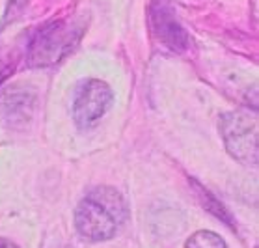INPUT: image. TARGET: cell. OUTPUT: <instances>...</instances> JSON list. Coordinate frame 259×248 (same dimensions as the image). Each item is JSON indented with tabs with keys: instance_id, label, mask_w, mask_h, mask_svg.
I'll return each mask as SVG.
<instances>
[{
	"instance_id": "6da1fadb",
	"label": "cell",
	"mask_w": 259,
	"mask_h": 248,
	"mask_svg": "<svg viewBox=\"0 0 259 248\" xmlns=\"http://www.w3.org/2000/svg\"><path fill=\"white\" fill-rule=\"evenodd\" d=\"M129 219L127 201L112 187L92 189L75 209L77 233L88 242L112 239Z\"/></svg>"
},
{
	"instance_id": "8992f818",
	"label": "cell",
	"mask_w": 259,
	"mask_h": 248,
	"mask_svg": "<svg viewBox=\"0 0 259 248\" xmlns=\"http://www.w3.org/2000/svg\"><path fill=\"white\" fill-rule=\"evenodd\" d=\"M32 114V97L19 92H8L4 95V116L10 119V123L26 121Z\"/></svg>"
},
{
	"instance_id": "5b68a950",
	"label": "cell",
	"mask_w": 259,
	"mask_h": 248,
	"mask_svg": "<svg viewBox=\"0 0 259 248\" xmlns=\"http://www.w3.org/2000/svg\"><path fill=\"white\" fill-rule=\"evenodd\" d=\"M149 21H151V30H153L155 37L164 47H168L174 53H183L189 47V34L177 23L171 8L164 0H155L153 2L151 12H149Z\"/></svg>"
},
{
	"instance_id": "7a4b0ae2",
	"label": "cell",
	"mask_w": 259,
	"mask_h": 248,
	"mask_svg": "<svg viewBox=\"0 0 259 248\" xmlns=\"http://www.w3.org/2000/svg\"><path fill=\"white\" fill-rule=\"evenodd\" d=\"M84 26L71 19L51 21L37 30L28 47L30 67H51L67 56L82 37Z\"/></svg>"
},
{
	"instance_id": "52a82bcc",
	"label": "cell",
	"mask_w": 259,
	"mask_h": 248,
	"mask_svg": "<svg viewBox=\"0 0 259 248\" xmlns=\"http://www.w3.org/2000/svg\"><path fill=\"white\" fill-rule=\"evenodd\" d=\"M185 248H228L226 241L214 231H196L194 235H190L185 242Z\"/></svg>"
},
{
	"instance_id": "277c9868",
	"label": "cell",
	"mask_w": 259,
	"mask_h": 248,
	"mask_svg": "<svg viewBox=\"0 0 259 248\" xmlns=\"http://www.w3.org/2000/svg\"><path fill=\"white\" fill-rule=\"evenodd\" d=\"M114 94L103 80L90 78L78 84L73 99V119L80 129H92L110 110Z\"/></svg>"
},
{
	"instance_id": "ba28073f",
	"label": "cell",
	"mask_w": 259,
	"mask_h": 248,
	"mask_svg": "<svg viewBox=\"0 0 259 248\" xmlns=\"http://www.w3.org/2000/svg\"><path fill=\"white\" fill-rule=\"evenodd\" d=\"M26 4H28V0H10V6H8V12H6V17H4V23H8V21H13V19L19 15V13L23 12Z\"/></svg>"
},
{
	"instance_id": "9c48e42d",
	"label": "cell",
	"mask_w": 259,
	"mask_h": 248,
	"mask_svg": "<svg viewBox=\"0 0 259 248\" xmlns=\"http://www.w3.org/2000/svg\"><path fill=\"white\" fill-rule=\"evenodd\" d=\"M0 248H19V246L13 241L6 239V237H0Z\"/></svg>"
},
{
	"instance_id": "3957f363",
	"label": "cell",
	"mask_w": 259,
	"mask_h": 248,
	"mask_svg": "<svg viewBox=\"0 0 259 248\" xmlns=\"http://www.w3.org/2000/svg\"><path fill=\"white\" fill-rule=\"evenodd\" d=\"M220 135L228 153L246 166L257 164V125L244 114L226 112L220 118Z\"/></svg>"
}]
</instances>
